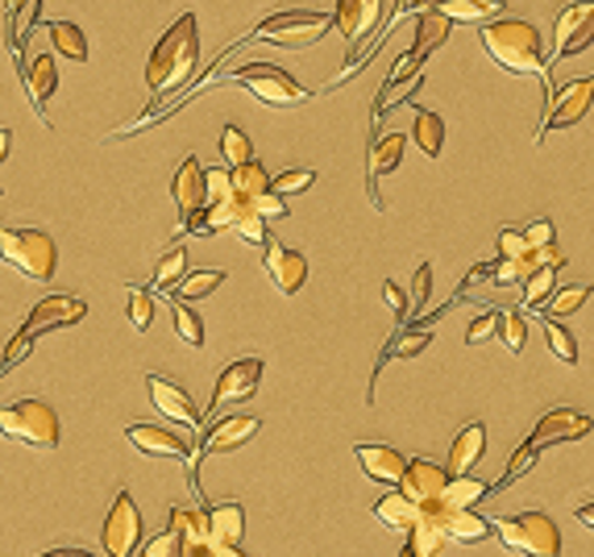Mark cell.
Listing matches in <instances>:
<instances>
[{"label":"cell","mask_w":594,"mask_h":557,"mask_svg":"<svg viewBox=\"0 0 594 557\" xmlns=\"http://www.w3.org/2000/svg\"><path fill=\"white\" fill-rule=\"evenodd\" d=\"M483 50L512 76H536L545 80V92L553 100V80H548V54L545 42H541V30L532 21H519V17H499V21H486L483 26Z\"/></svg>","instance_id":"6da1fadb"},{"label":"cell","mask_w":594,"mask_h":557,"mask_svg":"<svg viewBox=\"0 0 594 557\" xmlns=\"http://www.w3.org/2000/svg\"><path fill=\"white\" fill-rule=\"evenodd\" d=\"M200 67V33H196V17L184 13L171 21V30L162 33L150 50V63H146V83L150 92L158 96H171L179 92L184 83L196 76Z\"/></svg>","instance_id":"7a4b0ae2"},{"label":"cell","mask_w":594,"mask_h":557,"mask_svg":"<svg viewBox=\"0 0 594 557\" xmlns=\"http://www.w3.org/2000/svg\"><path fill=\"white\" fill-rule=\"evenodd\" d=\"M88 317V304L79 300V296H47L42 304H33V312L26 317L21 325V334L9 341V350L0 358V379L9 375V370L33 350V337L50 334V329H67V325H79V320Z\"/></svg>","instance_id":"3957f363"},{"label":"cell","mask_w":594,"mask_h":557,"mask_svg":"<svg viewBox=\"0 0 594 557\" xmlns=\"http://www.w3.org/2000/svg\"><path fill=\"white\" fill-rule=\"evenodd\" d=\"M0 262L33 284H47L59 267V246L47 229H0Z\"/></svg>","instance_id":"277c9868"},{"label":"cell","mask_w":594,"mask_h":557,"mask_svg":"<svg viewBox=\"0 0 594 557\" xmlns=\"http://www.w3.org/2000/svg\"><path fill=\"white\" fill-rule=\"evenodd\" d=\"M0 432L9 441H21L30 449H55L59 446V412L50 408L47 399H13V404H0Z\"/></svg>","instance_id":"5b68a950"},{"label":"cell","mask_w":594,"mask_h":557,"mask_svg":"<svg viewBox=\"0 0 594 557\" xmlns=\"http://www.w3.org/2000/svg\"><path fill=\"white\" fill-rule=\"evenodd\" d=\"M495 537L507 554L519 557H562V533L553 525V516L545 511H516V516H503L495 525Z\"/></svg>","instance_id":"8992f818"},{"label":"cell","mask_w":594,"mask_h":557,"mask_svg":"<svg viewBox=\"0 0 594 557\" xmlns=\"http://www.w3.org/2000/svg\"><path fill=\"white\" fill-rule=\"evenodd\" d=\"M234 83H241L254 100H263L270 109H299V105H308L313 96L308 88H299L283 67L275 63H246L234 71Z\"/></svg>","instance_id":"52a82bcc"},{"label":"cell","mask_w":594,"mask_h":557,"mask_svg":"<svg viewBox=\"0 0 594 557\" xmlns=\"http://www.w3.org/2000/svg\"><path fill=\"white\" fill-rule=\"evenodd\" d=\"M329 26H333V17L308 13V9H291V13L266 17L263 26L254 30V38H258V42H270V47L304 50V47H316V42L329 33Z\"/></svg>","instance_id":"ba28073f"},{"label":"cell","mask_w":594,"mask_h":557,"mask_svg":"<svg viewBox=\"0 0 594 557\" xmlns=\"http://www.w3.org/2000/svg\"><path fill=\"white\" fill-rule=\"evenodd\" d=\"M100 545L109 557H138L141 545V511L133 504V495L121 487L112 495L109 516H105V528H100Z\"/></svg>","instance_id":"9c48e42d"},{"label":"cell","mask_w":594,"mask_h":557,"mask_svg":"<svg viewBox=\"0 0 594 557\" xmlns=\"http://www.w3.org/2000/svg\"><path fill=\"white\" fill-rule=\"evenodd\" d=\"M586 47H594V0H574L565 4L557 21H553V50H548V67L582 54Z\"/></svg>","instance_id":"30bf717a"},{"label":"cell","mask_w":594,"mask_h":557,"mask_svg":"<svg viewBox=\"0 0 594 557\" xmlns=\"http://www.w3.org/2000/svg\"><path fill=\"white\" fill-rule=\"evenodd\" d=\"M591 105H594V76H582V80L562 83V88L553 92V100H548L545 121H541V133H536V142H545V133H553V129L578 126L582 117L591 112Z\"/></svg>","instance_id":"8fae6325"},{"label":"cell","mask_w":594,"mask_h":557,"mask_svg":"<svg viewBox=\"0 0 594 557\" xmlns=\"http://www.w3.org/2000/svg\"><path fill=\"white\" fill-rule=\"evenodd\" d=\"M263 429V420L258 416H225V420H217L212 429H208V437L200 441V449L188 458V475L196 478V462H200L204 454H234V449H241L246 441H250L254 432Z\"/></svg>","instance_id":"7c38bea8"},{"label":"cell","mask_w":594,"mask_h":557,"mask_svg":"<svg viewBox=\"0 0 594 557\" xmlns=\"http://www.w3.org/2000/svg\"><path fill=\"white\" fill-rule=\"evenodd\" d=\"M263 382V358H234L229 367L217 375V391H212V408L208 412H220L225 404H241L250 399Z\"/></svg>","instance_id":"4fadbf2b"},{"label":"cell","mask_w":594,"mask_h":557,"mask_svg":"<svg viewBox=\"0 0 594 557\" xmlns=\"http://www.w3.org/2000/svg\"><path fill=\"white\" fill-rule=\"evenodd\" d=\"M594 429V420L578 408H548L541 420H536V429L528 432V446L545 449V446H557V441H578L586 432Z\"/></svg>","instance_id":"5bb4252c"},{"label":"cell","mask_w":594,"mask_h":557,"mask_svg":"<svg viewBox=\"0 0 594 557\" xmlns=\"http://www.w3.org/2000/svg\"><path fill=\"white\" fill-rule=\"evenodd\" d=\"M146 391H150V399H155V412H162L167 420H175V425H188V429H200V408H196V399L179 387V382H171L167 375H146Z\"/></svg>","instance_id":"9a60e30c"},{"label":"cell","mask_w":594,"mask_h":557,"mask_svg":"<svg viewBox=\"0 0 594 557\" xmlns=\"http://www.w3.org/2000/svg\"><path fill=\"white\" fill-rule=\"evenodd\" d=\"M449 478H454L449 466L428 462V458H416V462H407L404 478H399V491H404L407 499H416L420 508H428V504H437L440 495H445Z\"/></svg>","instance_id":"2e32d148"},{"label":"cell","mask_w":594,"mask_h":557,"mask_svg":"<svg viewBox=\"0 0 594 557\" xmlns=\"http://www.w3.org/2000/svg\"><path fill=\"white\" fill-rule=\"evenodd\" d=\"M383 9H387V0H337V30L345 33L349 54L378 30Z\"/></svg>","instance_id":"e0dca14e"},{"label":"cell","mask_w":594,"mask_h":557,"mask_svg":"<svg viewBox=\"0 0 594 557\" xmlns=\"http://www.w3.org/2000/svg\"><path fill=\"white\" fill-rule=\"evenodd\" d=\"M263 267L283 296H296L299 287L308 284V258L299 255V250H291V246H283V241H266Z\"/></svg>","instance_id":"ac0fdd59"},{"label":"cell","mask_w":594,"mask_h":557,"mask_svg":"<svg viewBox=\"0 0 594 557\" xmlns=\"http://www.w3.org/2000/svg\"><path fill=\"white\" fill-rule=\"evenodd\" d=\"M420 511H433V516L440 520V528H445V537H449L454 545H474L495 533V525L483 520L474 508H449L445 499H437V504H428V508H420Z\"/></svg>","instance_id":"d6986e66"},{"label":"cell","mask_w":594,"mask_h":557,"mask_svg":"<svg viewBox=\"0 0 594 557\" xmlns=\"http://www.w3.org/2000/svg\"><path fill=\"white\" fill-rule=\"evenodd\" d=\"M354 458L366 470L370 483H383V487H399V478L407 470V458L395 446H383V441H362L354 446Z\"/></svg>","instance_id":"ffe728a7"},{"label":"cell","mask_w":594,"mask_h":557,"mask_svg":"<svg viewBox=\"0 0 594 557\" xmlns=\"http://www.w3.org/2000/svg\"><path fill=\"white\" fill-rule=\"evenodd\" d=\"M126 441L146 458H171V462H188V441L171 429H158V425H129Z\"/></svg>","instance_id":"44dd1931"},{"label":"cell","mask_w":594,"mask_h":557,"mask_svg":"<svg viewBox=\"0 0 594 557\" xmlns=\"http://www.w3.org/2000/svg\"><path fill=\"white\" fill-rule=\"evenodd\" d=\"M171 196H175V205H179V212H184V225H188L196 212H204V205H208V179H204V167L191 159V155L179 162V171H175Z\"/></svg>","instance_id":"7402d4cb"},{"label":"cell","mask_w":594,"mask_h":557,"mask_svg":"<svg viewBox=\"0 0 594 557\" xmlns=\"http://www.w3.org/2000/svg\"><path fill=\"white\" fill-rule=\"evenodd\" d=\"M208 516V541L212 545H241L246 537V508L241 504H212V508H204Z\"/></svg>","instance_id":"603a6c76"},{"label":"cell","mask_w":594,"mask_h":557,"mask_svg":"<svg viewBox=\"0 0 594 557\" xmlns=\"http://www.w3.org/2000/svg\"><path fill=\"white\" fill-rule=\"evenodd\" d=\"M420 9H437L462 26H486L491 17L503 13V0H420Z\"/></svg>","instance_id":"cb8c5ba5"},{"label":"cell","mask_w":594,"mask_h":557,"mask_svg":"<svg viewBox=\"0 0 594 557\" xmlns=\"http://www.w3.org/2000/svg\"><path fill=\"white\" fill-rule=\"evenodd\" d=\"M486 454V425H466V429L454 437V446H449V470L454 475H469L474 462Z\"/></svg>","instance_id":"d4e9b609"},{"label":"cell","mask_w":594,"mask_h":557,"mask_svg":"<svg viewBox=\"0 0 594 557\" xmlns=\"http://www.w3.org/2000/svg\"><path fill=\"white\" fill-rule=\"evenodd\" d=\"M449 30H454V21L445 13H437V9H424L420 21H416V42H412V54L416 59H428L437 47H445V38H449Z\"/></svg>","instance_id":"484cf974"},{"label":"cell","mask_w":594,"mask_h":557,"mask_svg":"<svg viewBox=\"0 0 594 557\" xmlns=\"http://www.w3.org/2000/svg\"><path fill=\"white\" fill-rule=\"evenodd\" d=\"M55 83H59L55 54H42V59H33V63L26 67V88H30V100L42 121H47V100H50V92H55Z\"/></svg>","instance_id":"4316f807"},{"label":"cell","mask_w":594,"mask_h":557,"mask_svg":"<svg viewBox=\"0 0 594 557\" xmlns=\"http://www.w3.org/2000/svg\"><path fill=\"white\" fill-rule=\"evenodd\" d=\"M375 516H378V525L399 528V533H412V525L420 520V504H416V499H407L404 491H392L375 504Z\"/></svg>","instance_id":"83f0119b"},{"label":"cell","mask_w":594,"mask_h":557,"mask_svg":"<svg viewBox=\"0 0 594 557\" xmlns=\"http://www.w3.org/2000/svg\"><path fill=\"white\" fill-rule=\"evenodd\" d=\"M407 545H412L420 557H440V549L449 545V537H445V528H440V520L433 516V511H420V520H416L412 533H407Z\"/></svg>","instance_id":"f1b7e54d"},{"label":"cell","mask_w":594,"mask_h":557,"mask_svg":"<svg viewBox=\"0 0 594 557\" xmlns=\"http://www.w3.org/2000/svg\"><path fill=\"white\" fill-rule=\"evenodd\" d=\"M412 142L420 146V155H428V159H440V150H445V121H440L437 112L416 109V126H412Z\"/></svg>","instance_id":"f546056e"},{"label":"cell","mask_w":594,"mask_h":557,"mask_svg":"<svg viewBox=\"0 0 594 557\" xmlns=\"http://www.w3.org/2000/svg\"><path fill=\"white\" fill-rule=\"evenodd\" d=\"M50 42H55V54H63V59H71V63H83L88 59V33L79 30L76 21H55V26H47Z\"/></svg>","instance_id":"4dcf8cb0"},{"label":"cell","mask_w":594,"mask_h":557,"mask_svg":"<svg viewBox=\"0 0 594 557\" xmlns=\"http://www.w3.org/2000/svg\"><path fill=\"white\" fill-rule=\"evenodd\" d=\"M404 146H407L404 133H387V138H378L375 150H370V183H375L378 176H392L395 167H399V159H404Z\"/></svg>","instance_id":"1f68e13d"},{"label":"cell","mask_w":594,"mask_h":557,"mask_svg":"<svg viewBox=\"0 0 594 557\" xmlns=\"http://www.w3.org/2000/svg\"><path fill=\"white\" fill-rule=\"evenodd\" d=\"M229 171H234V188L241 200H254V196H263V191L275 188V179L266 176V167L258 159L241 162V167H229Z\"/></svg>","instance_id":"d6a6232c"},{"label":"cell","mask_w":594,"mask_h":557,"mask_svg":"<svg viewBox=\"0 0 594 557\" xmlns=\"http://www.w3.org/2000/svg\"><path fill=\"white\" fill-rule=\"evenodd\" d=\"M486 495H491V487H486L483 478L454 475V478H449V487H445V495H440V499H445L449 508H474V504H478V499H486Z\"/></svg>","instance_id":"836d02e7"},{"label":"cell","mask_w":594,"mask_h":557,"mask_svg":"<svg viewBox=\"0 0 594 557\" xmlns=\"http://www.w3.org/2000/svg\"><path fill=\"white\" fill-rule=\"evenodd\" d=\"M225 284V271H191L175 284V300H204Z\"/></svg>","instance_id":"e575fe53"},{"label":"cell","mask_w":594,"mask_h":557,"mask_svg":"<svg viewBox=\"0 0 594 557\" xmlns=\"http://www.w3.org/2000/svg\"><path fill=\"white\" fill-rule=\"evenodd\" d=\"M594 296L591 284H570V287H557L553 291V300L545 304V317H570V312H578L582 304Z\"/></svg>","instance_id":"d590c367"},{"label":"cell","mask_w":594,"mask_h":557,"mask_svg":"<svg viewBox=\"0 0 594 557\" xmlns=\"http://www.w3.org/2000/svg\"><path fill=\"white\" fill-rule=\"evenodd\" d=\"M171 317H175V334H179V341H184V346H191V350H200V346H204V320H200V312H191L188 300H175Z\"/></svg>","instance_id":"8d00e7d4"},{"label":"cell","mask_w":594,"mask_h":557,"mask_svg":"<svg viewBox=\"0 0 594 557\" xmlns=\"http://www.w3.org/2000/svg\"><path fill=\"white\" fill-rule=\"evenodd\" d=\"M557 271L562 267H541V271L532 275L528 284H524V308H545L553 300V291H557Z\"/></svg>","instance_id":"74e56055"},{"label":"cell","mask_w":594,"mask_h":557,"mask_svg":"<svg viewBox=\"0 0 594 557\" xmlns=\"http://www.w3.org/2000/svg\"><path fill=\"white\" fill-rule=\"evenodd\" d=\"M220 159L229 162V167H241V162H250V159H254L250 138H246V133H241L237 126H225V129H220Z\"/></svg>","instance_id":"f35d334b"},{"label":"cell","mask_w":594,"mask_h":557,"mask_svg":"<svg viewBox=\"0 0 594 557\" xmlns=\"http://www.w3.org/2000/svg\"><path fill=\"white\" fill-rule=\"evenodd\" d=\"M188 275V250L184 246H175L171 255L162 258L155 267V284H150V291H162V287H175L179 279Z\"/></svg>","instance_id":"ab89813d"},{"label":"cell","mask_w":594,"mask_h":557,"mask_svg":"<svg viewBox=\"0 0 594 557\" xmlns=\"http://www.w3.org/2000/svg\"><path fill=\"white\" fill-rule=\"evenodd\" d=\"M499 337L512 354L524 350V341H528V320L519 317V308H499Z\"/></svg>","instance_id":"60d3db41"},{"label":"cell","mask_w":594,"mask_h":557,"mask_svg":"<svg viewBox=\"0 0 594 557\" xmlns=\"http://www.w3.org/2000/svg\"><path fill=\"white\" fill-rule=\"evenodd\" d=\"M150 320H155V291L150 287H129V325L138 334H146Z\"/></svg>","instance_id":"b9f144b4"},{"label":"cell","mask_w":594,"mask_h":557,"mask_svg":"<svg viewBox=\"0 0 594 557\" xmlns=\"http://www.w3.org/2000/svg\"><path fill=\"white\" fill-rule=\"evenodd\" d=\"M545 337H548V350L557 354L562 362H570V367L578 362V341H574V334H570V329H562V325H557V317H545Z\"/></svg>","instance_id":"7bdbcfd3"},{"label":"cell","mask_w":594,"mask_h":557,"mask_svg":"<svg viewBox=\"0 0 594 557\" xmlns=\"http://www.w3.org/2000/svg\"><path fill=\"white\" fill-rule=\"evenodd\" d=\"M420 88H424V71L407 76V80H387L383 83V96H378V109H395V105H404L407 96H416Z\"/></svg>","instance_id":"ee69618b"},{"label":"cell","mask_w":594,"mask_h":557,"mask_svg":"<svg viewBox=\"0 0 594 557\" xmlns=\"http://www.w3.org/2000/svg\"><path fill=\"white\" fill-rule=\"evenodd\" d=\"M234 233L246 241V246H266V241H270V233H266V217H258L250 205H246V212L237 217Z\"/></svg>","instance_id":"f6af8a7d"},{"label":"cell","mask_w":594,"mask_h":557,"mask_svg":"<svg viewBox=\"0 0 594 557\" xmlns=\"http://www.w3.org/2000/svg\"><path fill=\"white\" fill-rule=\"evenodd\" d=\"M138 557H184V545H179V537L167 528V533L150 537L146 545H138Z\"/></svg>","instance_id":"bcb514c9"},{"label":"cell","mask_w":594,"mask_h":557,"mask_svg":"<svg viewBox=\"0 0 594 557\" xmlns=\"http://www.w3.org/2000/svg\"><path fill=\"white\" fill-rule=\"evenodd\" d=\"M204 179H208V205H220V200L237 196L234 171H220V167H212V171H204ZM208 205H204V208H208Z\"/></svg>","instance_id":"7dc6e473"},{"label":"cell","mask_w":594,"mask_h":557,"mask_svg":"<svg viewBox=\"0 0 594 557\" xmlns=\"http://www.w3.org/2000/svg\"><path fill=\"white\" fill-rule=\"evenodd\" d=\"M536 246L528 241L524 229H499V258H528Z\"/></svg>","instance_id":"c3c4849f"},{"label":"cell","mask_w":594,"mask_h":557,"mask_svg":"<svg viewBox=\"0 0 594 557\" xmlns=\"http://www.w3.org/2000/svg\"><path fill=\"white\" fill-rule=\"evenodd\" d=\"M250 208L258 217H266V221H279V217H287V196L270 188V191H263V196H254Z\"/></svg>","instance_id":"681fc988"},{"label":"cell","mask_w":594,"mask_h":557,"mask_svg":"<svg viewBox=\"0 0 594 557\" xmlns=\"http://www.w3.org/2000/svg\"><path fill=\"white\" fill-rule=\"evenodd\" d=\"M313 179H316L313 167H296V171H283V176H275V191H283V196H296V191L313 188Z\"/></svg>","instance_id":"f907efd6"},{"label":"cell","mask_w":594,"mask_h":557,"mask_svg":"<svg viewBox=\"0 0 594 557\" xmlns=\"http://www.w3.org/2000/svg\"><path fill=\"white\" fill-rule=\"evenodd\" d=\"M499 334V308H486V317H474L466 329V341L469 346H478V341H486V337Z\"/></svg>","instance_id":"816d5d0a"},{"label":"cell","mask_w":594,"mask_h":557,"mask_svg":"<svg viewBox=\"0 0 594 557\" xmlns=\"http://www.w3.org/2000/svg\"><path fill=\"white\" fill-rule=\"evenodd\" d=\"M536 454H541V449H536V446H528V441H524V446H519L516 454H512V462H507V470H503L499 487H507V483H516V478L524 475V470H528L532 462H536Z\"/></svg>","instance_id":"f5cc1de1"},{"label":"cell","mask_w":594,"mask_h":557,"mask_svg":"<svg viewBox=\"0 0 594 557\" xmlns=\"http://www.w3.org/2000/svg\"><path fill=\"white\" fill-rule=\"evenodd\" d=\"M428 296H433V262H420L416 275H412V308L420 312L424 304H428Z\"/></svg>","instance_id":"db71d44e"},{"label":"cell","mask_w":594,"mask_h":557,"mask_svg":"<svg viewBox=\"0 0 594 557\" xmlns=\"http://www.w3.org/2000/svg\"><path fill=\"white\" fill-rule=\"evenodd\" d=\"M428 341H433L428 329H412V334L399 337V341H395V350H387V354H395V358H416V354L428 350Z\"/></svg>","instance_id":"11a10c76"},{"label":"cell","mask_w":594,"mask_h":557,"mask_svg":"<svg viewBox=\"0 0 594 557\" xmlns=\"http://www.w3.org/2000/svg\"><path fill=\"white\" fill-rule=\"evenodd\" d=\"M524 233H528V241L536 246V250H545V246H557V229H553V221H532Z\"/></svg>","instance_id":"9f6ffc18"},{"label":"cell","mask_w":594,"mask_h":557,"mask_svg":"<svg viewBox=\"0 0 594 557\" xmlns=\"http://www.w3.org/2000/svg\"><path fill=\"white\" fill-rule=\"evenodd\" d=\"M383 300H387V308H392L395 317L407 320V308H412V296H404L395 284H383Z\"/></svg>","instance_id":"6f0895ef"},{"label":"cell","mask_w":594,"mask_h":557,"mask_svg":"<svg viewBox=\"0 0 594 557\" xmlns=\"http://www.w3.org/2000/svg\"><path fill=\"white\" fill-rule=\"evenodd\" d=\"M208 557H250V554H246L241 545H212V554Z\"/></svg>","instance_id":"680465c9"},{"label":"cell","mask_w":594,"mask_h":557,"mask_svg":"<svg viewBox=\"0 0 594 557\" xmlns=\"http://www.w3.org/2000/svg\"><path fill=\"white\" fill-rule=\"evenodd\" d=\"M574 516H578V520H582V525H586V528H594V499L578 504V511H574Z\"/></svg>","instance_id":"91938a15"},{"label":"cell","mask_w":594,"mask_h":557,"mask_svg":"<svg viewBox=\"0 0 594 557\" xmlns=\"http://www.w3.org/2000/svg\"><path fill=\"white\" fill-rule=\"evenodd\" d=\"M9 146H13V133H9V129H0V162L9 159Z\"/></svg>","instance_id":"94428289"},{"label":"cell","mask_w":594,"mask_h":557,"mask_svg":"<svg viewBox=\"0 0 594 557\" xmlns=\"http://www.w3.org/2000/svg\"><path fill=\"white\" fill-rule=\"evenodd\" d=\"M38 557H92V554H83V549H50V554H38Z\"/></svg>","instance_id":"6125c7cd"},{"label":"cell","mask_w":594,"mask_h":557,"mask_svg":"<svg viewBox=\"0 0 594 557\" xmlns=\"http://www.w3.org/2000/svg\"><path fill=\"white\" fill-rule=\"evenodd\" d=\"M21 4H26V0H4V13H9V21L21 13Z\"/></svg>","instance_id":"be15d7a7"},{"label":"cell","mask_w":594,"mask_h":557,"mask_svg":"<svg viewBox=\"0 0 594 557\" xmlns=\"http://www.w3.org/2000/svg\"><path fill=\"white\" fill-rule=\"evenodd\" d=\"M399 557H420V554H416V549H412V545H404V554H399Z\"/></svg>","instance_id":"e7e4bbea"}]
</instances>
